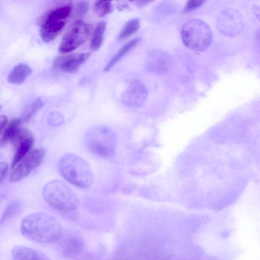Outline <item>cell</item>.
<instances>
[{"label":"cell","mask_w":260,"mask_h":260,"mask_svg":"<svg viewBox=\"0 0 260 260\" xmlns=\"http://www.w3.org/2000/svg\"><path fill=\"white\" fill-rule=\"evenodd\" d=\"M22 234L27 239L41 243L57 242L63 229L54 217L43 212L28 215L21 223Z\"/></svg>","instance_id":"1"},{"label":"cell","mask_w":260,"mask_h":260,"mask_svg":"<svg viewBox=\"0 0 260 260\" xmlns=\"http://www.w3.org/2000/svg\"><path fill=\"white\" fill-rule=\"evenodd\" d=\"M58 168L61 176L78 187H88L94 181L90 166L77 154L72 153L64 154L59 160Z\"/></svg>","instance_id":"2"},{"label":"cell","mask_w":260,"mask_h":260,"mask_svg":"<svg viewBox=\"0 0 260 260\" xmlns=\"http://www.w3.org/2000/svg\"><path fill=\"white\" fill-rule=\"evenodd\" d=\"M42 192L47 203L56 210L69 212L78 207L79 201L76 195L60 180L55 179L47 182Z\"/></svg>","instance_id":"3"},{"label":"cell","mask_w":260,"mask_h":260,"mask_svg":"<svg viewBox=\"0 0 260 260\" xmlns=\"http://www.w3.org/2000/svg\"><path fill=\"white\" fill-rule=\"evenodd\" d=\"M181 36L184 45L194 51L205 50L211 44L212 32L205 21L193 19L186 21L182 25Z\"/></svg>","instance_id":"4"},{"label":"cell","mask_w":260,"mask_h":260,"mask_svg":"<svg viewBox=\"0 0 260 260\" xmlns=\"http://www.w3.org/2000/svg\"><path fill=\"white\" fill-rule=\"evenodd\" d=\"M85 142L92 153L101 157L109 158L115 153L117 139L114 133L109 128L96 127L87 133Z\"/></svg>","instance_id":"5"},{"label":"cell","mask_w":260,"mask_h":260,"mask_svg":"<svg viewBox=\"0 0 260 260\" xmlns=\"http://www.w3.org/2000/svg\"><path fill=\"white\" fill-rule=\"evenodd\" d=\"M71 11L72 7L66 5L51 9L43 16L40 34L44 42H50L59 35L65 27Z\"/></svg>","instance_id":"6"},{"label":"cell","mask_w":260,"mask_h":260,"mask_svg":"<svg viewBox=\"0 0 260 260\" xmlns=\"http://www.w3.org/2000/svg\"><path fill=\"white\" fill-rule=\"evenodd\" d=\"M90 29V25L81 20L73 22L62 38L58 51L65 54L75 50L85 42Z\"/></svg>","instance_id":"7"},{"label":"cell","mask_w":260,"mask_h":260,"mask_svg":"<svg viewBox=\"0 0 260 260\" xmlns=\"http://www.w3.org/2000/svg\"><path fill=\"white\" fill-rule=\"evenodd\" d=\"M45 155L43 149L29 151L13 168L10 176V182H18L27 176L41 164Z\"/></svg>","instance_id":"8"},{"label":"cell","mask_w":260,"mask_h":260,"mask_svg":"<svg viewBox=\"0 0 260 260\" xmlns=\"http://www.w3.org/2000/svg\"><path fill=\"white\" fill-rule=\"evenodd\" d=\"M219 31L227 36H234L244 27L243 20L239 12L234 9H226L221 12L217 19Z\"/></svg>","instance_id":"9"},{"label":"cell","mask_w":260,"mask_h":260,"mask_svg":"<svg viewBox=\"0 0 260 260\" xmlns=\"http://www.w3.org/2000/svg\"><path fill=\"white\" fill-rule=\"evenodd\" d=\"M61 254L66 257L76 256L85 248V242L82 237L75 231L63 232L57 241Z\"/></svg>","instance_id":"10"},{"label":"cell","mask_w":260,"mask_h":260,"mask_svg":"<svg viewBox=\"0 0 260 260\" xmlns=\"http://www.w3.org/2000/svg\"><path fill=\"white\" fill-rule=\"evenodd\" d=\"M148 91L144 84L139 80L132 81L122 97L123 103L129 107H140L146 101Z\"/></svg>","instance_id":"11"},{"label":"cell","mask_w":260,"mask_h":260,"mask_svg":"<svg viewBox=\"0 0 260 260\" xmlns=\"http://www.w3.org/2000/svg\"><path fill=\"white\" fill-rule=\"evenodd\" d=\"M88 52L71 54L56 57L53 62L54 68L65 72L72 73L78 68L89 58Z\"/></svg>","instance_id":"12"},{"label":"cell","mask_w":260,"mask_h":260,"mask_svg":"<svg viewBox=\"0 0 260 260\" xmlns=\"http://www.w3.org/2000/svg\"><path fill=\"white\" fill-rule=\"evenodd\" d=\"M173 63V59L169 54L162 51H157L148 57L147 68L151 72L161 74L169 71Z\"/></svg>","instance_id":"13"},{"label":"cell","mask_w":260,"mask_h":260,"mask_svg":"<svg viewBox=\"0 0 260 260\" xmlns=\"http://www.w3.org/2000/svg\"><path fill=\"white\" fill-rule=\"evenodd\" d=\"M12 256L16 260H47L49 258L43 253L30 247L16 246L11 251Z\"/></svg>","instance_id":"14"},{"label":"cell","mask_w":260,"mask_h":260,"mask_svg":"<svg viewBox=\"0 0 260 260\" xmlns=\"http://www.w3.org/2000/svg\"><path fill=\"white\" fill-rule=\"evenodd\" d=\"M31 69L24 63L16 66L9 74L8 80L13 84H20L31 74Z\"/></svg>","instance_id":"15"},{"label":"cell","mask_w":260,"mask_h":260,"mask_svg":"<svg viewBox=\"0 0 260 260\" xmlns=\"http://www.w3.org/2000/svg\"><path fill=\"white\" fill-rule=\"evenodd\" d=\"M139 41V38H136L124 45L106 64L104 71L105 72L109 71L121 58L134 48Z\"/></svg>","instance_id":"16"},{"label":"cell","mask_w":260,"mask_h":260,"mask_svg":"<svg viewBox=\"0 0 260 260\" xmlns=\"http://www.w3.org/2000/svg\"><path fill=\"white\" fill-rule=\"evenodd\" d=\"M106 25V23L105 21H100L96 24L90 43V48L91 50L96 51L102 46Z\"/></svg>","instance_id":"17"},{"label":"cell","mask_w":260,"mask_h":260,"mask_svg":"<svg viewBox=\"0 0 260 260\" xmlns=\"http://www.w3.org/2000/svg\"><path fill=\"white\" fill-rule=\"evenodd\" d=\"M33 143V138L30 137L23 141L16 147V152L11 163V169H13L30 151Z\"/></svg>","instance_id":"18"},{"label":"cell","mask_w":260,"mask_h":260,"mask_svg":"<svg viewBox=\"0 0 260 260\" xmlns=\"http://www.w3.org/2000/svg\"><path fill=\"white\" fill-rule=\"evenodd\" d=\"M21 120L14 119L11 120L5 128L4 133L0 138V147L6 145L11 139L20 127Z\"/></svg>","instance_id":"19"},{"label":"cell","mask_w":260,"mask_h":260,"mask_svg":"<svg viewBox=\"0 0 260 260\" xmlns=\"http://www.w3.org/2000/svg\"><path fill=\"white\" fill-rule=\"evenodd\" d=\"M22 205L19 200H14L5 209L0 220V224L18 215L22 209Z\"/></svg>","instance_id":"20"},{"label":"cell","mask_w":260,"mask_h":260,"mask_svg":"<svg viewBox=\"0 0 260 260\" xmlns=\"http://www.w3.org/2000/svg\"><path fill=\"white\" fill-rule=\"evenodd\" d=\"M113 8L112 0H95L93 10L98 16L102 17L110 14Z\"/></svg>","instance_id":"21"},{"label":"cell","mask_w":260,"mask_h":260,"mask_svg":"<svg viewBox=\"0 0 260 260\" xmlns=\"http://www.w3.org/2000/svg\"><path fill=\"white\" fill-rule=\"evenodd\" d=\"M140 26L139 19L134 18L129 20L120 32L118 40H122L129 37L139 30Z\"/></svg>","instance_id":"22"},{"label":"cell","mask_w":260,"mask_h":260,"mask_svg":"<svg viewBox=\"0 0 260 260\" xmlns=\"http://www.w3.org/2000/svg\"><path fill=\"white\" fill-rule=\"evenodd\" d=\"M30 137H32L31 134L28 129L19 127L11 139L10 142L16 148L21 142Z\"/></svg>","instance_id":"23"},{"label":"cell","mask_w":260,"mask_h":260,"mask_svg":"<svg viewBox=\"0 0 260 260\" xmlns=\"http://www.w3.org/2000/svg\"><path fill=\"white\" fill-rule=\"evenodd\" d=\"M44 105V102L41 98L36 99L30 105L29 109L23 116L22 120H28Z\"/></svg>","instance_id":"24"},{"label":"cell","mask_w":260,"mask_h":260,"mask_svg":"<svg viewBox=\"0 0 260 260\" xmlns=\"http://www.w3.org/2000/svg\"><path fill=\"white\" fill-rule=\"evenodd\" d=\"M208 0H187L185 5L182 13L185 14L194 11V10L200 8Z\"/></svg>","instance_id":"25"},{"label":"cell","mask_w":260,"mask_h":260,"mask_svg":"<svg viewBox=\"0 0 260 260\" xmlns=\"http://www.w3.org/2000/svg\"><path fill=\"white\" fill-rule=\"evenodd\" d=\"M88 8L89 4L86 0H80L75 7L76 14L78 16H84L87 13Z\"/></svg>","instance_id":"26"},{"label":"cell","mask_w":260,"mask_h":260,"mask_svg":"<svg viewBox=\"0 0 260 260\" xmlns=\"http://www.w3.org/2000/svg\"><path fill=\"white\" fill-rule=\"evenodd\" d=\"M8 164L5 162H0V183L4 180L8 170Z\"/></svg>","instance_id":"27"},{"label":"cell","mask_w":260,"mask_h":260,"mask_svg":"<svg viewBox=\"0 0 260 260\" xmlns=\"http://www.w3.org/2000/svg\"><path fill=\"white\" fill-rule=\"evenodd\" d=\"M154 0H134L133 1L138 7H143L150 4Z\"/></svg>","instance_id":"28"},{"label":"cell","mask_w":260,"mask_h":260,"mask_svg":"<svg viewBox=\"0 0 260 260\" xmlns=\"http://www.w3.org/2000/svg\"><path fill=\"white\" fill-rule=\"evenodd\" d=\"M7 123V118L5 115L0 116V133L5 127Z\"/></svg>","instance_id":"29"},{"label":"cell","mask_w":260,"mask_h":260,"mask_svg":"<svg viewBox=\"0 0 260 260\" xmlns=\"http://www.w3.org/2000/svg\"><path fill=\"white\" fill-rule=\"evenodd\" d=\"M253 13L255 14V15L258 17L259 19V7L255 6L253 8Z\"/></svg>","instance_id":"30"},{"label":"cell","mask_w":260,"mask_h":260,"mask_svg":"<svg viewBox=\"0 0 260 260\" xmlns=\"http://www.w3.org/2000/svg\"><path fill=\"white\" fill-rule=\"evenodd\" d=\"M1 106L0 105V110H1Z\"/></svg>","instance_id":"31"},{"label":"cell","mask_w":260,"mask_h":260,"mask_svg":"<svg viewBox=\"0 0 260 260\" xmlns=\"http://www.w3.org/2000/svg\"><path fill=\"white\" fill-rule=\"evenodd\" d=\"M129 1H133L134 0H129Z\"/></svg>","instance_id":"32"}]
</instances>
